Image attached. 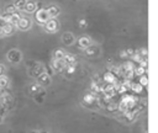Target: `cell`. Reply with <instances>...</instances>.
<instances>
[{
    "label": "cell",
    "mask_w": 158,
    "mask_h": 133,
    "mask_svg": "<svg viewBox=\"0 0 158 133\" xmlns=\"http://www.w3.org/2000/svg\"><path fill=\"white\" fill-rule=\"evenodd\" d=\"M7 58H9L10 62H12V63H17V62L20 60V53H19V50H15V49L10 50L9 54H7Z\"/></svg>",
    "instance_id": "obj_1"
},
{
    "label": "cell",
    "mask_w": 158,
    "mask_h": 133,
    "mask_svg": "<svg viewBox=\"0 0 158 133\" xmlns=\"http://www.w3.org/2000/svg\"><path fill=\"white\" fill-rule=\"evenodd\" d=\"M17 26H19V28H21V30H25V28H27V27L30 26V21H28L27 18H20L19 22H17Z\"/></svg>",
    "instance_id": "obj_2"
},
{
    "label": "cell",
    "mask_w": 158,
    "mask_h": 133,
    "mask_svg": "<svg viewBox=\"0 0 158 133\" xmlns=\"http://www.w3.org/2000/svg\"><path fill=\"white\" fill-rule=\"evenodd\" d=\"M12 31H14L12 23H4V25H2V33L10 34V33H12Z\"/></svg>",
    "instance_id": "obj_3"
},
{
    "label": "cell",
    "mask_w": 158,
    "mask_h": 133,
    "mask_svg": "<svg viewBox=\"0 0 158 133\" xmlns=\"http://www.w3.org/2000/svg\"><path fill=\"white\" fill-rule=\"evenodd\" d=\"M15 7H17V9H25L26 7V0H17L16 2H15Z\"/></svg>",
    "instance_id": "obj_4"
},
{
    "label": "cell",
    "mask_w": 158,
    "mask_h": 133,
    "mask_svg": "<svg viewBox=\"0 0 158 133\" xmlns=\"http://www.w3.org/2000/svg\"><path fill=\"white\" fill-rule=\"evenodd\" d=\"M7 85V78H5V76H0V87H5Z\"/></svg>",
    "instance_id": "obj_5"
},
{
    "label": "cell",
    "mask_w": 158,
    "mask_h": 133,
    "mask_svg": "<svg viewBox=\"0 0 158 133\" xmlns=\"http://www.w3.org/2000/svg\"><path fill=\"white\" fill-rule=\"evenodd\" d=\"M15 12V5H11V6H7L5 9V14H14Z\"/></svg>",
    "instance_id": "obj_6"
},
{
    "label": "cell",
    "mask_w": 158,
    "mask_h": 133,
    "mask_svg": "<svg viewBox=\"0 0 158 133\" xmlns=\"http://www.w3.org/2000/svg\"><path fill=\"white\" fill-rule=\"evenodd\" d=\"M27 11H32L35 9V4L33 2H30V4H26V7H25Z\"/></svg>",
    "instance_id": "obj_7"
},
{
    "label": "cell",
    "mask_w": 158,
    "mask_h": 133,
    "mask_svg": "<svg viewBox=\"0 0 158 133\" xmlns=\"http://www.w3.org/2000/svg\"><path fill=\"white\" fill-rule=\"evenodd\" d=\"M2 71H4V68H2V65H0V76H1V74H2Z\"/></svg>",
    "instance_id": "obj_8"
},
{
    "label": "cell",
    "mask_w": 158,
    "mask_h": 133,
    "mask_svg": "<svg viewBox=\"0 0 158 133\" xmlns=\"http://www.w3.org/2000/svg\"><path fill=\"white\" fill-rule=\"evenodd\" d=\"M0 89H1V87H0Z\"/></svg>",
    "instance_id": "obj_9"
}]
</instances>
